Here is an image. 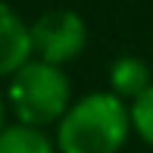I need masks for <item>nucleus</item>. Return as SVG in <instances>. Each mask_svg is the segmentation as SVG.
<instances>
[{"label": "nucleus", "mask_w": 153, "mask_h": 153, "mask_svg": "<svg viewBox=\"0 0 153 153\" xmlns=\"http://www.w3.org/2000/svg\"><path fill=\"white\" fill-rule=\"evenodd\" d=\"M131 137L128 103L109 91H91L72 100L56 122V153H122Z\"/></svg>", "instance_id": "obj_1"}, {"label": "nucleus", "mask_w": 153, "mask_h": 153, "mask_svg": "<svg viewBox=\"0 0 153 153\" xmlns=\"http://www.w3.org/2000/svg\"><path fill=\"white\" fill-rule=\"evenodd\" d=\"M3 97L16 122L34 128H56V122L75 100L66 69L50 66L44 59H28L16 75H10Z\"/></svg>", "instance_id": "obj_2"}, {"label": "nucleus", "mask_w": 153, "mask_h": 153, "mask_svg": "<svg viewBox=\"0 0 153 153\" xmlns=\"http://www.w3.org/2000/svg\"><path fill=\"white\" fill-rule=\"evenodd\" d=\"M88 47V25L75 10H47L31 22V50L34 59L62 66L78 59Z\"/></svg>", "instance_id": "obj_3"}, {"label": "nucleus", "mask_w": 153, "mask_h": 153, "mask_svg": "<svg viewBox=\"0 0 153 153\" xmlns=\"http://www.w3.org/2000/svg\"><path fill=\"white\" fill-rule=\"evenodd\" d=\"M28 59H34L31 25L6 0H0V78L16 75Z\"/></svg>", "instance_id": "obj_4"}, {"label": "nucleus", "mask_w": 153, "mask_h": 153, "mask_svg": "<svg viewBox=\"0 0 153 153\" xmlns=\"http://www.w3.org/2000/svg\"><path fill=\"white\" fill-rule=\"evenodd\" d=\"M153 85V69L147 66V59L134 56V53H122L109 62V94H116L119 100L131 103L137 100L147 88Z\"/></svg>", "instance_id": "obj_5"}, {"label": "nucleus", "mask_w": 153, "mask_h": 153, "mask_svg": "<svg viewBox=\"0 0 153 153\" xmlns=\"http://www.w3.org/2000/svg\"><path fill=\"white\" fill-rule=\"evenodd\" d=\"M0 153H56V141L47 134V128L10 122L0 131Z\"/></svg>", "instance_id": "obj_6"}, {"label": "nucleus", "mask_w": 153, "mask_h": 153, "mask_svg": "<svg viewBox=\"0 0 153 153\" xmlns=\"http://www.w3.org/2000/svg\"><path fill=\"white\" fill-rule=\"evenodd\" d=\"M128 116H131V134H137L147 147H153V85L137 100L128 103Z\"/></svg>", "instance_id": "obj_7"}, {"label": "nucleus", "mask_w": 153, "mask_h": 153, "mask_svg": "<svg viewBox=\"0 0 153 153\" xmlns=\"http://www.w3.org/2000/svg\"><path fill=\"white\" fill-rule=\"evenodd\" d=\"M6 113H10V106H6V97H3V91H0V131L10 125V122H6Z\"/></svg>", "instance_id": "obj_8"}]
</instances>
